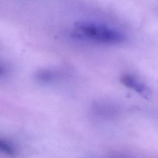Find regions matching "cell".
<instances>
[{
	"mask_svg": "<svg viewBox=\"0 0 158 158\" xmlns=\"http://www.w3.org/2000/svg\"><path fill=\"white\" fill-rule=\"evenodd\" d=\"M0 149L2 152L9 157H14L16 155V151L10 142L6 139H0Z\"/></svg>",
	"mask_w": 158,
	"mask_h": 158,
	"instance_id": "4",
	"label": "cell"
},
{
	"mask_svg": "<svg viewBox=\"0 0 158 158\" xmlns=\"http://www.w3.org/2000/svg\"><path fill=\"white\" fill-rule=\"evenodd\" d=\"M120 82L126 87L133 89L142 97L148 99L151 92L149 88L138 78L130 74H123L120 78Z\"/></svg>",
	"mask_w": 158,
	"mask_h": 158,
	"instance_id": "2",
	"label": "cell"
},
{
	"mask_svg": "<svg viewBox=\"0 0 158 158\" xmlns=\"http://www.w3.org/2000/svg\"><path fill=\"white\" fill-rule=\"evenodd\" d=\"M57 77V74L55 72L50 70H40L36 74V79L43 83H49L52 81Z\"/></svg>",
	"mask_w": 158,
	"mask_h": 158,
	"instance_id": "3",
	"label": "cell"
},
{
	"mask_svg": "<svg viewBox=\"0 0 158 158\" xmlns=\"http://www.w3.org/2000/svg\"><path fill=\"white\" fill-rule=\"evenodd\" d=\"M72 35L81 40L112 45L121 44L126 40L125 35L118 29L90 20H81L75 23Z\"/></svg>",
	"mask_w": 158,
	"mask_h": 158,
	"instance_id": "1",
	"label": "cell"
}]
</instances>
